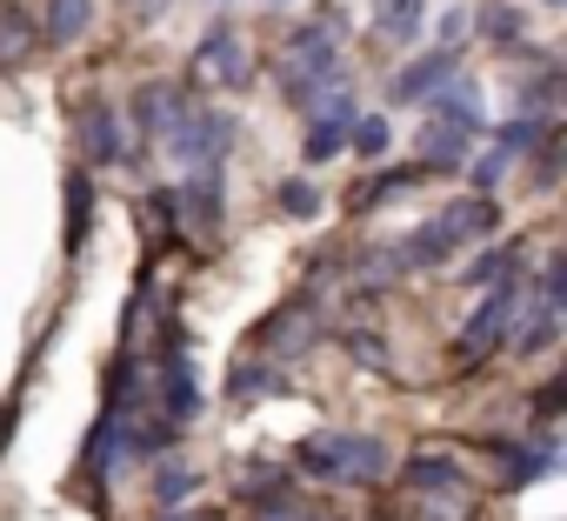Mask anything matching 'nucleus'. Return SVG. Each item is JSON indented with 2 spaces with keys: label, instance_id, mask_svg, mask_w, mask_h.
Instances as JSON below:
<instances>
[{
  "label": "nucleus",
  "instance_id": "obj_1",
  "mask_svg": "<svg viewBox=\"0 0 567 521\" xmlns=\"http://www.w3.org/2000/svg\"><path fill=\"white\" fill-rule=\"evenodd\" d=\"M161 141H167V154H174L187 174H194V167H220V154L234 147V121H227L220 108H181Z\"/></svg>",
  "mask_w": 567,
  "mask_h": 521
},
{
  "label": "nucleus",
  "instance_id": "obj_2",
  "mask_svg": "<svg viewBox=\"0 0 567 521\" xmlns=\"http://www.w3.org/2000/svg\"><path fill=\"white\" fill-rule=\"evenodd\" d=\"M520 302H527V288H520V275L514 282H501L481 308H474V321L461 328V341H454V361H481V355H494L501 341H507V328H514V315H520Z\"/></svg>",
  "mask_w": 567,
  "mask_h": 521
},
{
  "label": "nucleus",
  "instance_id": "obj_3",
  "mask_svg": "<svg viewBox=\"0 0 567 521\" xmlns=\"http://www.w3.org/2000/svg\"><path fill=\"white\" fill-rule=\"evenodd\" d=\"M187 68H194V81H220V88H247V74H254V68H247V54L234 48V28H227V21L200 34V48H194V61H187Z\"/></svg>",
  "mask_w": 567,
  "mask_h": 521
},
{
  "label": "nucleus",
  "instance_id": "obj_4",
  "mask_svg": "<svg viewBox=\"0 0 567 521\" xmlns=\"http://www.w3.org/2000/svg\"><path fill=\"white\" fill-rule=\"evenodd\" d=\"M348 127H354V94L348 88H334L321 108H315V121H308V141H301V154L308 161H334L341 147H348Z\"/></svg>",
  "mask_w": 567,
  "mask_h": 521
},
{
  "label": "nucleus",
  "instance_id": "obj_5",
  "mask_svg": "<svg viewBox=\"0 0 567 521\" xmlns=\"http://www.w3.org/2000/svg\"><path fill=\"white\" fill-rule=\"evenodd\" d=\"M474 141H481V134H467L454 114H434L427 134H421V174H427V181H434V174H461V161H467Z\"/></svg>",
  "mask_w": 567,
  "mask_h": 521
},
{
  "label": "nucleus",
  "instance_id": "obj_6",
  "mask_svg": "<svg viewBox=\"0 0 567 521\" xmlns=\"http://www.w3.org/2000/svg\"><path fill=\"white\" fill-rule=\"evenodd\" d=\"M427 227H434L447 247H461V241H481V234H494V227H501V207H494V201H481V194H467V201L441 207Z\"/></svg>",
  "mask_w": 567,
  "mask_h": 521
},
{
  "label": "nucleus",
  "instance_id": "obj_7",
  "mask_svg": "<svg viewBox=\"0 0 567 521\" xmlns=\"http://www.w3.org/2000/svg\"><path fill=\"white\" fill-rule=\"evenodd\" d=\"M34 41H41L34 8H21V0H0V74H21L28 54H34Z\"/></svg>",
  "mask_w": 567,
  "mask_h": 521
},
{
  "label": "nucleus",
  "instance_id": "obj_8",
  "mask_svg": "<svg viewBox=\"0 0 567 521\" xmlns=\"http://www.w3.org/2000/svg\"><path fill=\"white\" fill-rule=\"evenodd\" d=\"M81 147H87V161H94V167H114V161L127 154L121 114H114L107 101H87V108H81Z\"/></svg>",
  "mask_w": 567,
  "mask_h": 521
},
{
  "label": "nucleus",
  "instance_id": "obj_9",
  "mask_svg": "<svg viewBox=\"0 0 567 521\" xmlns=\"http://www.w3.org/2000/svg\"><path fill=\"white\" fill-rule=\"evenodd\" d=\"M328 454H334V481L354 474V481H381L388 474V448L374 435H328Z\"/></svg>",
  "mask_w": 567,
  "mask_h": 521
},
{
  "label": "nucleus",
  "instance_id": "obj_10",
  "mask_svg": "<svg viewBox=\"0 0 567 521\" xmlns=\"http://www.w3.org/2000/svg\"><path fill=\"white\" fill-rule=\"evenodd\" d=\"M560 341V308H547V302H520V315H514V335H507V348L514 355H547Z\"/></svg>",
  "mask_w": 567,
  "mask_h": 521
},
{
  "label": "nucleus",
  "instance_id": "obj_11",
  "mask_svg": "<svg viewBox=\"0 0 567 521\" xmlns=\"http://www.w3.org/2000/svg\"><path fill=\"white\" fill-rule=\"evenodd\" d=\"M187 101H181V88H161V81H147L141 94H134V127H141V147H154L167 127H174V114H181Z\"/></svg>",
  "mask_w": 567,
  "mask_h": 521
},
{
  "label": "nucleus",
  "instance_id": "obj_12",
  "mask_svg": "<svg viewBox=\"0 0 567 521\" xmlns=\"http://www.w3.org/2000/svg\"><path fill=\"white\" fill-rule=\"evenodd\" d=\"M220 207H227V174L220 167H194L187 174V221H200L207 234H220Z\"/></svg>",
  "mask_w": 567,
  "mask_h": 521
},
{
  "label": "nucleus",
  "instance_id": "obj_13",
  "mask_svg": "<svg viewBox=\"0 0 567 521\" xmlns=\"http://www.w3.org/2000/svg\"><path fill=\"white\" fill-rule=\"evenodd\" d=\"M401 481H408L414 494H454V488H467V474H461L454 454H408Z\"/></svg>",
  "mask_w": 567,
  "mask_h": 521
},
{
  "label": "nucleus",
  "instance_id": "obj_14",
  "mask_svg": "<svg viewBox=\"0 0 567 521\" xmlns=\"http://www.w3.org/2000/svg\"><path fill=\"white\" fill-rule=\"evenodd\" d=\"M447 81H461V61H454V54H427V61H414V68L394 81V94H401V101H434Z\"/></svg>",
  "mask_w": 567,
  "mask_h": 521
},
{
  "label": "nucleus",
  "instance_id": "obj_15",
  "mask_svg": "<svg viewBox=\"0 0 567 521\" xmlns=\"http://www.w3.org/2000/svg\"><path fill=\"white\" fill-rule=\"evenodd\" d=\"M280 381H288V375H280L274 361H234V375H227V401L234 408H247V401H267V395H280Z\"/></svg>",
  "mask_w": 567,
  "mask_h": 521
},
{
  "label": "nucleus",
  "instance_id": "obj_16",
  "mask_svg": "<svg viewBox=\"0 0 567 521\" xmlns=\"http://www.w3.org/2000/svg\"><path fill=\"white\" fill-rule=\"evenodd\" d=\"M87 28H94V0H48L41 41H54V48H74V41H81Z\"/></svg>",
  "mask_w": 567,
  "mask_h": 521
},
{
  "label": "nucleus",
  "instance_id": "obj_17",
  "mask_svg": "<svg viewBox=\"0 0 567 521\" xmlns=\"http://www.w3.org/2000/svg\"><path fill=\"white\" fill-rule=\"evenodd\" d=\"M87 227H94V181L74 174V181H68V254L87 247Z\"/></svg>",
  "mask_w": 567,
  "mask_h": 521
},
{
  "label": "nucleus",
  "instance_id": "obj_18",
  "mask_svg": "<svg viewBox=\"0 0 567 521\" xmlns=\"http://www.w3.org/2000/svg\"><path fill=\"white\" fill-rule=\"evenodd\" d=\"M514 275H520V247H487L461 275V288H494V282H514Z\"/></svg>",
  "mask_w": 567,
  "mask_h": 521
},
{
  "label": "nucleus",
  "instance_id": "obj_19",
  "mask_svg": "<svg viewBox=\"0 0 567 521\" xmlns=\"http://www.w3.org/2000/svg\"><path fill=\"white\" fill-rule=\"evenodd\" d=\"M388 41H414L427 28V0H381V21H374Z\"/></svg>",
  "mask_w": 567,
  "mask_h": 521
},
{
  "label": "nucleus",
  "instance_id": "obj_20",
  "mask_svg": "<svg viewBox=\"0 0 567 521\" xmlns=\"http://www.w3.org/2000/svg\"><path fill=\"white\" fill-rule=\"evenodd\" d=\"M447 254H454V247H447L434 227H421V234H408V241L394 247V260H401V268H441Z\"/></svg>",
  "mask_w": 567,
  "mask_h": 521
},
{
  "label": "nucleus",
  "instance_id": "obj_21",
  "mask_svg": "<svg viewBox=\"0 0 567 521\" xmlns=\"http://www.w3.org/2000/svg\"><path fill=\"white\" fill-rule=\"evenodd\" d=\"M427 174L421 167H394V174H381V181H368L361 194H354V207H381V201H394V194H414Z\"/></svg>",
  "mask_w": 567,
  "mask_h": 521
},
{
  "label": "nucleus",
  "instance_id": "obj_22",
  "mask_svg": "<svg viewBox=\"0 0 567 521\" xmlns=\"http://www.w3.org/2000/svg\"><path fill=\"white\" fill-rule=\"evenodd\" d=\"M348 147L374 161V154H388V147H394V127H388L381 114H354V127H348Z\"/></svg>",
  "mask_w": 567,
  "mask_h": 521
},
{
  "label": "nucleus",
  "instance_id": "obj_23",
  "mask_svg": "<svg viewBox=\"0 0 567 521\" xmlns=\"http://www.w3.org/2000/svg\"><path fill=\"white\" fill-rule=\"evenodd\" d=\"M341 348H348L361 368H374V375H388V368H394V355H388V341H381L374 328H348V335H341Z\"/></svg>",
  "mask_w": 567,
  "mask_h": 521
},
{
  "label": "nucleus",
  "instance_id": "obj_24",
  "mask_svg": "<svg viewBox=\"0 0 567 521\" xmlns=\"http://www.w3.org/2000/svg\"><path fill=\"white\" fill-rule=\"evenodd\" d=\"M481 34L507 48V41H520V34H527V14H520V8H507V0H494V8H487V21H481Z\"/></svg>",
  "mask_w": 567,
  "mask_h": 521
},
{
  "label": "nucleus",
  "instance_id": "obj_25",
  "mask_svg": "<svg viewBox=\"0 0 567 521\" xmlns=\"http://www.w3.org/2000/svg\"><path fill=\"white\" fill-rule=\"evenodd\" d=\"M187 494H194V474H187V461H167V468L154 474V501H161V508H181Z\"/></svg>",
  "mask_w": 567,
  "mask_h": 521
},
{
  "label": "nucleus",
  "instance_id": "obj_26",
  "mask_svg": "<svg viewBox=\"0 0 567 521\" xmlns=\"http://www.w3.org/2000/svg\"><path fill=\"white\" fill-rule=\"evenodd\" d=\"M295 468H301V474H315V481H334V454H328V435H308V441L295 448Z\"/></svg>",
  "mask_w": 567,
  "mask_h": 521
},
{
  "label": "nucleus",
  "instance_id": "obj_27",
  "mask_svg": "<svg viewBox=\"0 0 567 521\" xmlns=\"http://www.w3.org/2000/svg\"><path fill=\"white\" fill-rule=\"evenodd\" d=\"M280 207L301 214V221H315V214H321V187H315V181H280Z\"/></svg>",
  "mask_w": 567,
  "mask_h": 521
},
{
  "label": "nucleus",
  "instance_id": "obj_28",
  "mask_svg": "<svg viewBox=\"0 0 567 521\" xmlns=\"http://www.w3.org/2000/svg\"><path fill=\"white\" fill-rule=\"evenodd\" d=\"M501 174H507V154H501V147H494V154H481V161L467 167V181H474V194H481V201L501 187Z\"/></svg>",
  "mask_w": 567,
  "mask_h": 521
},
{
  "label": "nucleus",
  "instance_id": "obj_29",
  "mask_svg": "<svg viewBox=\"0 0 567 521\" xmlns=\"http://www.w3.org/2000/svg\"><path fill=\"white\" fill-rule=\"evenodd\" d=\"M467 34H474V14H467V8H447V14H441V41H447V48H461Z\"/></svg>",
  "mask_w": 567,
  "mask_h": 521
},
{
  "label": "nucleus",
  "instance_id": "obj_30",
  "mask_svg": "<svg viewBox=\"0 0 567 521\" xmlns=\"http://www.w3.org/2000/svg\"><path fill=\"white\" fill-rule=\"evenodd\" d=\"M560 408H567V381H540V395H534V415H540V421H554Z\"/></svg>",
  "mask_w": 567,
  "mask_h": 521
},
{
  "label": "nucleus",
  "instance_id": "obj_31",
  "mask_svg": "<svg viewBox=\"0 0 567 521\" xmlns=\"http://www.w3.org/2000/svg\"><path fill=\"white\" fill-rule=\"evenodd\" d=\"M14 421H21V401H8V408H0V448H8V435H14Z\"/></svg>",
  "mask_w": 567,
  "mask_h": 521
},
{
  "label": "nucleus",
  "instance_id": "obj_32",
  "mask_svg": "<svg viewBox=\"0 0 567 521\" xmlns=\"http://www.w3.org/2000/svg\"><path fill=\"white\" fill-rule=\"evenodd\" d=\"M141 8H147V14H141V21H161V8H167V0H141Z\"/></svg>",
  "mask_w": 567,
  "mask_h": 521
},
{
  "label": "nucleus",
  "instance_id": "obj_33",
  "mask_svg": "<svg viewBox=\"0 0 567 521\" xmlns=\"http://www.w3.org/2000/svg\"><path fill=\"white\" fill-rule=\"evenodd\" d=\"M540 8H560V0H540Z\"/></svg>",
  "mask_w": 567,
  "mask_h": 521
},
{
  "label": "nucleus",
  "instance_id": "obj_34",
  "mask_svg": "<svg viewBox=\"0 0 567 521\" xmlns=\"http://www.w3.org/2000/svg\"><path fill=\"white\" fill-rule=\"evenodd\" d=\"M301 521H315V514H301Z\"/></svg>",
  "mask_w": 567,
  "mask_h": 521
}]
</instances>
